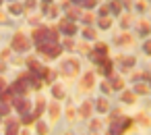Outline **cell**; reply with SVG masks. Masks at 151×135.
I'll list each match as a JSON object with an SVG mask.
<instances>
[{
	"instance_id": "cell-33",
	"label": "cell",
	"mask_w": 151,
	"mask_h": 135,
	"mask_svg": "<svg viewBox=\"0 0 151 135\" xmlns=\"http://www.w3.org/2000/svg\"><path fill=\"white\" fill-rule=\"evenodd\" d=\"M101 69H104V75H106V77H112V75H114V62H112L110 58H108V62H106Z\"/></svg>"
},
{
	"instance_id": "cell-35",
	"label": "cell",
	"mask_w": 151,
	"mask_h": 135,
	"mask_svg": "<svg viewBox=\"0 0 151 135\" xmlns=\"http://www.w3.org/2000/svg\"><path fill=\"white\" fill-rule=\"evenodd\" d=\"M35 120H37V116H35L33 112H27V114H23V118H21L23 125H31V123H35Z\"/></svg>"
},
{
	"instance_id": "cell-27",
	"label": "cell",
	"mask_w": 151,
	"mask_h": 135,
	"mask_svg": "<svg viewBox=\"0 0 151 135\" xmlns=\"http://www.w3.org/2000/svg\"><path fill=\"white\" fill-rule=\"evenodd\" d=\"M23 9H25V4H17V2H13V4H9V15H13V17H21Z\"/></svg>"
},
{
	"instance_id": "cell-47",
	"label": "cell",
	"mask_w": 151,
	"mask_h": 135,
	"mask_svg": "<svg viewBox=\"0 0 151 135\" xmlns=\"http://www.w3.org/2000/svg\"><path fill=\"white\" fill-rule=\"evenodd\" d=\"M62 135H77V133H75V131H70V129H68V131H64V133H62Z\"/></svg>"
},
{
	"instance_id": "cell-21",
	"label": "cell",
	"mask_w": 151,
	"mask_h": 135,
	"mask_svg": "<svg viewBox=\"0 0 151 135\" xmlns=\"http://www.w3.org/2000/svg\"><path fill=\"white\" fill-rule=\"evenodd\" d=\"M97 17H99V15H95L93 11H85L83 17H81V21H83L85 25H93V23H97Z\"/></svg>"
},
{
	"instance_id": "cell-51",
	"label": "cell",
	"mask_w": 151,
	"mask_h": 135,
	"mask_svg": "<svg viewBox=\"0 0 151 135\" xmlns=\"http://www.w3.org/2000/svg\"><path fill=\"white\" fill-rule=\"evenodd\" d=\"M0 4H2V0H0Z\"/></svg>"
},
{
	"instance_id": "cell-7",
	"label": "cell",
	"mask_w": 151,
	"mask_h": 135,
	"mask_svg": "<svg viewBox=\"0 0 151 135\" xmlns=\"http://www.w3.org/2000/svg\"><path fill=\"white\" fill-rule=\"evenodd\" d=\"M93 110H95V102L93 100H83L79 104V116H83V118H91Z\"/></svg>"
},
{
	"instance_id": "cell-50",
	"label": "cell",
	"mask_w": 151,
	"mask_h": 135,
	"mask_svg": "<svg viewBox=\"0 0 151 135\" xmlns=\"http://www.w3.org/2000/svg\"><path fill=\"white\" fill-rule=\"evenodd\" d=\"M91 135H99V133H91Z\"/></svg>"
},
{
	"instance_id": "cell-29",
	"label": "cell",
	"mask_w": 151,
	"mask_h": 135,
	"mask_svg": "<svg viewBox=\"0 0 151 135\" xmlns=\"http://www.w3.org/2000/svg\"><path fill=\"white\" fill-rule=\"evenodd\" d=\"M134 62H137L134 56H130V54H128V56H122V67H124V69H132Z\"/></svg>"
},
{
	"instance_id": "cell-12",
	"label": "cell",
	"mask_w": 151,
	"mask_h": 135,
	"mask_svg": "<svg viewBox=\"0 0 151 135\" xmlns=\"http://www.w3.org/2000/svg\"><path fill=\"white\" fill-rule=\"evenodd\" d=\"M95 112L97 114H108L110 112V98L108 96H99L95 100Z\"/></svg>"
},
{
	"instance_id": "cell-24",
	"label": "cell",
	"mask_w": 151,
	"mask_h": 135,
	"mask_svg": "<svg viewBox=\"0 0 151 135\" xmlns=\"http://www.w3.org/2000/svg\"><path fill=\"white\" fill-rule=\"evenodd\" d=\"M75 50H79V52H83V54H91L93 52V46L89 44V40H85V42H77V48Z\"/></svg>"
},
{
	"instance_id": "cell-26",
	"label": "cell",
	"mask_w": 151,
	"mask_h": 135,
	"mask_svg": "<svg viewBox=\"0 0 151 135\" xmlns=\"http://www.w3.org/2000/svg\"><path fill=\"white\" fill-rule=\"evenodd\" d=\"M134 91H137L139 96H145V94L151 91V83H143V81H139V83H134Z\"/></svg>"
},
{
	"instance_id": "cell-46",
	"label": "cell",
	"mask_w": 151,
	"mask_h": 135,
	"mask_svg": "<svg viewBox=\"0 0 151 135\" xmlns=\"http://www.w3.org/2000/svg\"><path fill=\"white\" fill-rule=\"evenodd\" d=\"M0 23H2V25H4V23H9V17H6L2 11H0Z\"/></svg>"
},
{
	"instance_id": "cell-48",
	"label": "cell",
	"mask_w": 151,
	"mask_h": 135,
	"mask_svg": "<svg viewBox=\"0 0 151 135\" xmlns=\"http://www.w3.org/2000/svg\"><path fill=\"white\" fill-rule=\"evenodd\" d=\"M42 2H46V4H54V0H42Z\"/></svg>"
},
{
	"instance_id": "cell-32",
	"label": "cell",
	"mask_w": 151,
	"mask_h": 135,
	"mask_svg": "<svg viewBox=\"0 0 151 135\" xmlns=\"http://www.w3.org/2000/svg\"><path fill=\"white\" fill-rule=\"evenodd\" d=\"M97 4H99V0H83V2H81V7H83V9H87V11L97 9Z\"/></svg>"
},
{
	"instance_id": "cell-49",
	"label": "cell",
	"mask_w": 151,
	"mask_h": 135,
	"mask_svg": "<svg viewBox=\"0 0 151 135\" xmlns=\"http://www.w3.org/2000/svg\"><path fill=\"white\" fill-rule=\"evenodd\" d=\"M70 2H73V4H75V2H79V4H81V2H83V0H70Z\"/></svg>"
},
{
	"instance_id": "cell-28",
	"label": "cell",
	"mask_w": 151,
	"mask_h": 135,
	"mask_svg": "<svg viewBox=\"0 0 151 135\" xmlns=\"http://www.w3.org/2000/svg\"><path fill=\"white\" fill-rule=\"evenodd\" d=\"M27 69L31 71V73H40V69H42V62L37 60V58H27Z\"/></svg>"
},
{
	"instance_id": "cell-30",
	"label": "cell",
	"mask_w": 151,
	"mask_h": 135,
	"mask_svg": "<svg viewBox=\"0 0 151 135\" xmlns=\"http://www.w3.org/2000/svg\"><path fill=\"white\" fill-rule=\"evenodd\" d=\"M99 89L104 91V96H108V94H112L114 87H112V83H110L108 79H104V81H99Z\"/></svg>"
},
{
	"instance_id": "cell-34",
	"label": "cell",
	"mask_w": 151,
	"mask_h": 135,
	"mask_svg": "<svg viewBox=\"0 0 151 135\" xmlns=\"http://www.w3.org/2000/svg\"><path fill=\"white\" fill-rule=\"evenodd\" d=\"M89 131H91V133H99V131H101V120H99V118H93V120L89 123Z\"/></svg>"
},
{
	"instance_id": "cell-20",
	"label": "cell",
	"mask_w": 151,
	"mask_h": 135,
	"mask_svg": "<svg viewBox=\"0 0 151 135\" xmlns=\"http://www.w3.org/2000/svg\"><path fill=\"white\" fill-rule=\"evenodd\" d=\"M89 58H91V62H93L95 67H104V65L108 62V58H110V56H104V54H97V52H91V54H89Z\"/></svg>"
},
{
	"instance_id": "cell-36",
	"label": "cell",
	"mask_w": 151,
	"mask_h": 135,
	"mask_svg": "<svg viewBox=\"0 0 151 135\" xmlns=\"http://www.w3.org/2000/svg\"><path fill=\"white\" fill-rule=\"evenodd\" d=\"M11 106H13V104H6V102H2V104H0V116H6V114H11Z\"/></svg>"
},
{
	"instance_id": "cell-22",
	"label": "cell",
	"mask_w": 151,
	"mask_h": 135,
	"mask_svg": "<svg viewBox=\"0 0 151 135\" xmlns=\"http://www.w3.org/2000/svg\"><path fill=\"white\" fill-rule=\"evenodd\" d=\"M4 135H19V120L17 118H11L6 123V133Z\"/></svg>"
},
{
	"instance_id": "cell-25",
	"label": "cell",
	"mask_w": 151,
	"mask_h": 135,
	"mask_svg": "<svg viewBox=\"0 0 151 135\" xmlns=\"http://www.w3.org/2000/svg\"><path fill=\"white\" fill-rule=\"evenodd\" d=\"M93 52H97V54H104V56H110V46H108L106 42H97V44L93 46Z\"/></svg>"
},
{
	"instance_id": "cell-15",
	"label": "cell",
	"mask_w": 151,
	"mask_h": 135,
	"mask_svg": "<svg viewBox=\"0 0 151 135\" xmlns=\"http://www.w3.org/2000/svg\"><path fill=\"white\" fill-rule=\"evenodd\" d=\"M81 17H83L81 7H68V11H66V19H70V21H81Z\"/></svg>"
},
{
	"instance_id": "cell-2",
	"label": "cell",
	"mask_w": 151,
	"mask_h": 135,
	"mask_svg": "<svg viewBox=\"0 0 151 135\" xmlns=\"http://www.w3.org/2000/svg\"><path fill=\"white\" fill-rule=\"evenodd\" d=\"M37 54H42V56H46V58H50V60H54V58H58V56H62V46L58 44V42H42V44H37Z\"/></svg>"
},
{
	"instance_id": "cell-23",
	"label": "cell",
	"mask_w": 151,
	"mask_h": 135,
	"mask_svg": "<svg viewBox=\"0 0 151 135\" xmlns=\"http://www.w3.org/2000/svg\"><path fill=\"white\" fill-rule=\"evenodd\" d=\"M35 131H37V135H50V125L37 118L35 120Z\"/></svg>"
},
{
	"instance_id": "cell-42",
	"label": "cell",
	"mask_w": 151,
	"mask_h": 135,
	"mask_svg": "<svg viewBox=\"0 0 151 135\" xmlns=\"http://www.w3.org/2000/svg\"><path fill=\"white\" fill-rule=\"evenodd\" d=\"M37 7V0H25V9H35Z\"/></svg>"
},
{
	"instance_id": "cell-6",
	"label": "cell",
	"mask_w": 151,
	"mask_h": 135,
	"mask_svg": "<svg viewBox=\"0 0 151 135\" xmlns=\"http://www.w3.org/2000/svg\"><path fill=\"white\" fill-rule=\"evenodd\" d=\"M31 40L35 44H42V42H48L50 40V27H35L31 31Z\"/></svg>"
},
{
	"instance_id": "cell-38",
	"label": "cell",
	"mask_w": 151,
	"mask_h": 135,
	"mask_svg": "<svg viewBox=\"0 0 151 135\" xmlns=\"http://www.w3.org/2000/svg\"><path fill=\"white\" fill-rule=\"evenodd\" d=\"M62 44H64V48H68V50H75V48H77L75 40H73V38H68V36H66V40H64Z\"/></svg>"
},
{
	"instance_id": "cell-13",
	"label": "cell",
	"mask_w": 151,
	"mask_h": 135,
	"mask_svg": "<svg viewBox=\"0 0 151 135\" xmlns=\"http://www.w3.org/2000/svg\"><path fill=\"white\" fill-rule=\"evenodd\" d=\"M137 31H139V36L147 38V36L151 33V23H149L147 19H139V21H137Z\"/></svg>"
},
{
	"instance_id": "cell-41",
	"label": "cell",
	"mask_w": 151,
	"mask_h": 135,
	"mask_svg": "<svg viewBox=\"0 0 151 135\" xmlns=\"http://www.w3.org/2000/svg\"><path fill=\"white\" fill-rule=\"evenodd\" d=\"M143 52H145L147 56H151V40H145V42H143Z\"/></svg>"
},
{
	"instance_id": "cell-10",
	"label": "cell",
	"mask_w": 151,
	"mask_h": 135,
	"mask_svg": "<svg viewBox=\"0 0 151 135\" xmlns=\"http://www.w3.org/2000/svg\"><path fill=\"white\" fill-rule=\"evenodd\" d=\"M13 106H15L21 114H27V112L31 110V102H29L25 96H17V98H15V102H13Z\"/></svg>"
},
{
	"instance_id": "cell-45",
	"label": "cell",
	"mask_w": 151,
	"mask_h": 135,
	"mask_svg": "<svg viewBox=\"0 0 151 135\" xmlns=\"http://www.w3.org/2000/svg\"><path fill=\"white\" fill-rule=\"evenodd\" d=\"M6 89V81H4V77H0V94H2Z\"/></svg>"
},
{
	"instance_id": "cell-11",
	"label": "cell",
	"mask_w": 151,
	"mask_h": 135,
	"mask_svg": "<svg viewBox=\"0 0 151 135\" xmlns=\"http://www.w3.org/2000/svg\"><path fill=\"white\" fill-rule=\"evenodd\" d=\"M116 44L120 46V48H126V46H132L134 44V38H132V33L130 31H120L118 33V38H116Z\"/></svg>"
},
{
	"instance_id": "cell-17",
	"label": "cell",
	"mask_w": 151,
	"mask_h": 135,
	"mask_svg": "<svg viewBox=\"0 0 151 135\" xmlns=\"http://www.w3.org/2000/svg\"><path fill=\"white\" fill-rule=\"evenodd\" d=\"M81 36H83V40H95L97 38V27H93V25H85L83 27V31H81Z\"/></svg>"
},
{
	"instance_id": "cell-1",
	"label": "cell",
	"mask_w": 151,
	"mask_h": 135,
	"mask_svg": "<svg viewBox=\"0 0 151 135\" xmlns=\"http://www.w3.org/2000/svg\"><path fill=\"white\" fill-rule=\"evenodd\" d=\"M58 73H60L62 77H66V79L77 77V75L81 73V60H79L77 56H64V58L60 60V65H58Z\"/></svg>"
},
{
	"instance_id": "cell-16",
	"label": "cell",
	"mask_w": 151,
	"mask_h": 135,
	"mask_svg": "<svg viewBox=\"0 0 151 135\" xmlns=\"http://www.w3.org/2000/svg\"><path fill=\"white\" fill-rule=\"evenodd\" d=\"M112 25H114V19H112L110 15H106V17H97V29L106 31V29H110Z\"/></svg>"
},
{
	"instance_id": "cell-44",
	"label": "cell",
	"mask_w": 151,
	"mask_h": 135,
	"mask_svg": "<svg viewBox=\"0 0 151 135\" xmlns=\"http://www.w3.org/2000/svg\"><path fill=\"white\" fill-rule=\"evenodd\" d=\"M48 11H50V17H58V7H56V4H52Z\"/></svg>"
},
{
	"instance_id": "cell-4",
	"label": "cell",
	"mask_w": 151,
	"mask_h": 135,
	"mask_svg": "<svg viewBox=\"0 0 151 135\" xmlns=\"http://www.w3.org/2000/svg\"><path fill=\"white\" fill-rule=\"evenodd\" d=\"M58 29H60L64 36H68V38H75V36H77V31H79V27H77V21H70V19H60V23H58Z\"/></svg>"
},
{
	"instance_id": "cell-3",
	"label": "cell",
	"mask_w": 151,
	"mask_h": 135,
	"mask_svg": "<svg viewBox=\"0 0 151 135\" xmlns=\"http://www.w3.org/2000/svg\"><path fill=\"white\" fill-rule=\"evenodd\" d=\"M11 50H15V52H29L31 50V40L23 31H15L13 40H11Z\"/></svg>"
},
{
	"instance_id": "cell-37",
	"label": "cell",
	"mask_w": 151,
	"mask_h": 135,
	"mask_svg": "<svg viewBox=\"0 0 151 135\" xmlns=\"http://www.w3.org/2000/svg\"><path fill=\"white\" fill-rule=\"evenodd\" d=\"M130 23H132V15H122V19H120V25H122V27L126 29V27H128Z\"/></svg>"
},
{
	"instance_id": "cell-18",
	"label": "cell",
	"mask_w": 151,
	"mask_h": 135,
	"mask_svg": "<svg viewBox=\"0 0 151 135\" xmlns=\"http://www.w3.org/2000/svg\"><path fill=\"white\" fill-rule=\"evenodd\" d=\"M110 83H112V87L118 89V91H122V89L126 87V81H124V77H120V75H112V77H110Z\"/></svg>"
},
{
	"instance_id": "cell-5",
	"label": "cell",
	"mask_w": 151,
	"mask_h": 135,
	"mask_svg": "<svg viewBox=\"0 0 151 135\" xmlns=\"http://www.w3.org/2000/svg\"><path fill=\"white\" fill-rule=\"evenodd\" d=\"M95 85H97V77H95L93 71H87V73L81 77V81H79V87H81L83 91H89V89H93Z\"/></svg>"
},
{
	"instance_id": "cell-40",
	"label": "cell",
	"mask_w": 151,
	"mask_h": 135,
	"mask_svg": "<svg viewBox=\"0 0 151 135\" xmlns=\"http://www.w3.org/2000/svg\"><path fill=\"white\" fill-rule=\"evenodd\" d=\"M139 123H141V125H145V127H151V118H149V116H145L143 112H141V116H139Z\"/></svg>"
},
{
	"instance_id": "cell-43",
	"label": "cell",
	"mask_w": 151,
	"mask_h": 135,
	"mask_svg": "<svg viewBox=\"0 0 151 135\" xmlns=\"http://www.w3.org/2000/svg\"><path fill=\"white\" fill-rule=\"evenodd\" d=\"M147 7H149V4L145 2V0H137V9H139V11H145Z\"/></svg>"
},
{
	"instance_id": "cell-14",
	"label": "cell",
	"mask_w": 151,
	"mask_h": 135,
	"mask_svg": "<svg viewBox=\"0 0 151 135\" xmlns=\"http://www.w3.org/2000/svg\"><path fill=\"white\" fill-rule=\"evenodd\" d=\"M52 98L62 102V100L66 98V87H64L62 83H54V85H52Z\"/></svg>"
},
{
	"instance_id": "cell-39",
	"label": "cell",
	"mask_w": 151,
	"mask_h": 135,
	"mask_svg": "<svg viewBox=\"0 0 151 135\" xmlns=\"http://www.w3.org/2000/svg\"><path fill=\"white\" fill-rule=\"evenodd\" d=\"M97 13H99V17H106V15H110V2H108V4H101Z\"/></svg>"
},
{
	"instance_id": "cell-31",
	"label": "cell",
	"mask_w": 151,
	"mask_h": 135,
	"mask_svg": "<svg viewBox=\"0 0 151 135\" xmlns=\"http://www.w3.org/2000/svg\"><path fill=\"white\" fill-rule=\"evenodd\" d=\"M64 114H66V118H68V120H75V118L79 116V108H75V106H68V108L64 110Z\"/></svg>"
},
{
	"instance_id": "cell-19",
	"label": "cell",
	"mask_w": 151,
	"mask_h": 135,
	"mask_svg": "<svg viewBox=\"0 0 151 135\" xmlns=\"http://www.w3.org/2000/svg\"><path fill=\"white\" fill-rule=\"evenodd\" d=\"M44 110H48V102H46V100H44V98L40 96V98L35 100V110H33V114H35V116L40 118V116L44 114Z\"/></svg>"
},
{
	"instance_id": "cell-8",
	"label": "cell",
	"mask_w": 151,
	"mask_h": 135,
	"mask_svg": "<svg viewBox=\"0 0 151 135\" xmlns=\"http://www.w3.org/2000/svg\"><path fill=\"white\" fill-rule=\"evenodd\" d=\"M137 100H139V94L134 91V89H122L120 91V102L122 104H126V106H132V104H137Z\"/></svg>"
},
{
	"instance_id": "cell-9",
	"label": "cell",
	"mask_w": 151,
	"mask_h": 135,
	"mask_svg": "<svg viewBox=\"0 0 151 135\" xmlns=\"http://www.w3.org/2000/svg\"><path fill=\"white\" fill-rule=\"evenodd\" d=\"M48 114H50V120H52V123L60 120V116H62V106H60V100H54L52 104H48Z\"/></svg>"
}]
</instances>
